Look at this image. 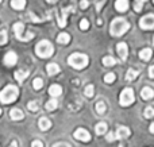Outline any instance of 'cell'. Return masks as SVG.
Wrapping results in <instances>:
<instances>
[{
	"label": "cell",
	"instance_id": "ffe728a7",
	"mask_svg": "<svg viewBox=\"0 0 154 147\" xmlns=\"http://www.w3.org/2000/svg\"><path fill=\"white\" fill-rule=\"evenodd\" d=\"M46 72H48L49 76H54L57 74V73H60V66L57 64H49L48 66H46Z\"/></svg>",
	"mask_w": 154,
	"mask_h": 147
},
{
	"label": "cell",
	"instance_id": "836d02e7",
	"mask_svg": "<svg viewBox=\"0 0 154 147\" xmlns=\"http://www.w3.org/2000/svg\"><path fill=\"white\" fill-rule=\"evenodd\" d=\"M143 115H145V118H147V119L153 118V116H154V108L153 107H147L146 110H145Z\"/></svg>",
	"mask_w": 154,
	"mask_h": 147
},
{
	"label": "cell",
	"instance_id": "60d3db41",
	"mask_svg": "<svg viewBox=\"0 0 154 147\" xmlns=\"http://www.w3.org/2000/svg\"><path fill=\"white\" fill-rule=\"evenodd\" d=\"M149 76L152 78H154V65L153 66H150V69H149Z\"/></svg>",
	"mask_w": 154,
	"mask_h": 147
},
{
	"label": "cell",
	"instance_id": "83f0119b",
	"mask_svg": "<svg viewBox=\"0 0 154 147\" xmlns=\"http://www.w3.org/2000/svg\"><path fill=\"white\" fill-rule=\"evenodd\" d=\"M96 111H97L99 115H103V113L106 112V104H104V101H97V104H96Z\"/></svg>",
	"mask_w": 154,
	"mask_h": 147
},
{
	"label": "cell",
	"instance_id": "e575fe53",
	"mask_svg": "<svg viewBox=\"0 0 154 147\" xmlns=\"http://www.w3.org/2000/svg\"><path fill=\"white\" fill-rule=\"evenodd\" d=\"M89 28V22L87 20V19H82L81 22H80V30H88Z\"/></svg>",
	"mask_w": 154,
	"mask_h": 147
},
{
	"label": "cell",
	"instance_id": "8fae6325",
	"mask_svg": "<svg viewBox=\"0 0 154 147\" xmlns=\"http://www.w3.org/2000/svg\"><path fill=\"white\" fill-rule=\"evenodd\" d=\"M116 50H118V54H119L120 58H122L123 61H126V59H127V56H128V47H127V45H126L125 42L118 43Z\"/></svg>",
	"mask_w": 154,
	"mask_h": 147
},
{
	"label": "cell",
	"instance_id": "bcb514c9",
	"mask_svg": "<svg viewBox=\"0 0 154 147\" xmlns=\"http://www.w3.org/2000/svg\"><path fill=\"white\" fill-rule=\"evenodd\" d=\"M0 115H2V110H0Z\"/></svg>",
	"mask_w": 154,
	"mask_h": 147
},
{
	"label": "cell",
	"instance_id": "ee69618b",
	"mask_svg": "<svg viewBox=\"0 0 154 147\" xmlns=\"http://www.w3.org/2000/svg\"><path fill=\"white\" fill-rule=\"evenodd\" d=\"M46 2H48V3H56L57 0H46Z\"/></svg>",
	"mask_w": 154,
	"mask_h": 147
},
{
	"label": "cell",
	"instance_id": "7402d4cb",
	"mask_svg": "<svg viewBox=\"0 0 154 147\" xmlns=\"http://www.w3.org/2000/svg\"><path fill=\"white\" fill-rule=\"evenodd\" d=\"M69 40H70V35L66 34V32H61V34L57 37V42L61 43V45H66Z\"/></svg>",
	"mask_w": 154,
	"mask_h": 147
},
{
	"label": "cell",
	"instance_id": "f6af8a7d",
	"mask_svg": "<svg viewBox=\"0 0 154 147\" xmlns=\"http://www.w3.org/2000/svg\"><path fill=\"white\" fill-rule=\"evenodd\" d=\"M153 45H154V38H153Z\"/></svg>",
	"mask_w": 154,
	"mask_h": 147
},
{
	"label": "cell",
	"instance_id": "b9f144b4",
	"mask_svg": "<svg viewBox=\"0 0 154 147\" xmlns=\"http://www.w3.org/2000/svg\"><path fill=\"white\" fill-rule=\"evenodd\" d=\"M8 147H18V143H16L15 140H14V142H11V145L8 146Z\"/></svg>",
	"mask_w": 154,
	"mask_h": 147
},
{
	"label": "cell",
	"instance_id": "7dc6e473",
	"mask_svg": "<svg viewBox=\"0 0 154 147\" xmlns=\"http://www.w3.org/2000/svg\"><path fill=\"white\" fill-rule=\"evenodd\" d=\"M0 4H2V0H0Z\"/></svg>",
	"mask_w": 154,
	"mask_h": 147
},
{
	"label": "cell",
	"instance_id": "7c38bea8",
	"mask_svg": "<svg viewBox=\"0 0 154 147\" xmlns=\"http://www.w3.org/2000/svg\"><path fill=\"white\" fill-rule=\"evenodd\" d=\"M128 136H130V130L125 126H120L119 128L116 130V132H115V138H116V139H126V138H128Z\"/></svg>",
	"mask_w": 154,
	"mask_h": 147
},
{
	"label": "cell",
	"instance_id": "3957f363",
	"mask_svg": "<svg viewBox=\"0 0 154 147\" xmlns=\"http://www.w3.org/2000/svg\"><path fill=\"white\" fill-rule=\"evenodd\" d=\"M88 62H89L88 57L81 53H73L72 56H69V58H68V64L72 68H75V69H84L88 65Z\"/></svg>",
	"mask_w": 154,
	"mask_h": 147
},
{
	"label": "cell",
	"instance_id": "277c9868",
	"mask_svg": "<svg viewBox=\"0 0 154 147\" xmlns=\"http://www.w3.org/2000/svg\"><path fill=\"white\" fill-rule=\"evenodd\" d=\"M35 53H37V56H39L41 58H48V57L53 56L54 47L49 40H41V42L35 46Z\"/></svg>",
	"mask_w": 154,
	"mask_h": 147
},
{
	"label": "cell",
	"instance_id": "6da1fadb",
	"mask_svg": "<svg viewBox=\"0 0 154 147\" xmlns=\"http://www.w3.org/2000/svg\"><path fill=\"white\" fill-rule=\"evenodd\" d=\"M128 30H130V24L123 18L114 19L111 23V27H109V32H111L112 37H120V35H123Z\"/></svg>",
	"mask_w": 154,
	"mask_h": 147
},
{
	"label": "cell",
	"instance_id": "ba28073f",
	"mask_svg": "<svg viewBox=\"0 0 154 147\" xmlns=\"http://www.w3.org/2000/svg\"><path fill=\"white\" fill-rule=\"evenodd\" d=\"M69 12H75V7L70 5V7H66L61 11V14L58 15V26L60 27H65L66 26V18L69 15Z\"/></svg>",
	"mask_w": 154,
	"mask_h": 147
},
{
	"label": "cell",
	"instance_id": "74e56055",
	"mask_svg": "<svg viewBox=\"0 0 154 147\" xmlns=\"http://www.w3.org/2000/svg\"><path fill=\"white\" fill-rule=\"evenodd\" d=\"M31 147H43V143L41 142V140H34V142L31 143Z\"/></svg>",
	"mask_w": 154,
	"mask_h": 147
},
{
	"label": "cell",
	"instance_id": "c3c4849f",
	"mask_svg": "<svg viewBox=\"0 0 154 147\" xmlns=\"http://www.w3.org/2000/svg\"><path fill=\"white\" fill-rule=\"evenodd\" d=\"M153 3H154V0H153Z\"/></svg>",
	"mask_w": 154,
	"mask_h": 147
},
{
	"label": "cell",
	"instance_id": "2e32d148",
	"mask_svg": "<svg viewBox=\"0 0 154 147\" xmlns=\"http://www.w3.org/2000/svg\"><path fill=\"white\" fill-rule=\"evenodd\" d=\"M49 93L53 97H58V96H61V93H62V88L60 85H57V84H54V85H51L50 88H49Z\"/></svg>",
	"mask_w": 154,
	"mask_h": 147
},
{
	"label": "cell",
	"instance_id": "e0dca14e",
	"mask_svg": "<svg viewBox=\"0 0 154 147\" xmlns=\"http://www.w3.org/2000/svg\"><path fill=\"white\" fill-rule=\"evenodd\" d=\"M29 70H16L15 72V78L18 80V82H23L24 80L27 78V76H29Z\"/></svg>",
	"mask_w": 154,
	"mask_h": 147
},
{
	"label": "cell",
	"instance_id": "9c48e42d",
	"mask_svg": "<svg viewBox=\"0 0 154 147\" xmlns=\"http://www.w3.org/2000/svg\"><path fill=\"white\" fill-rule=\"evenodd\" d=\"M73 136L77 140H81V142H89L91 140V134L85 128H77L75 134H73Z\"/></svg>",
	"mask_w": 154,
	"mask_h": 147
},
{
	"label": "cell",
	"instance_id": "f35d334b",
	"mask_svg": "<svg viewBox=\"0 0 154 147\" xmlns=\"http://www.w3.org/2000/svg\"><path fill=\"white\" fill-rule=\"evenodd\" d=\"M53 147H72V146L68 145V143H65V142H60V143H56Z\"/></svg>",
	"mask_w": 154,
	"mask_h": 147
},
{
	"label": "cell",
	"instance_id": "30bf717a",
	"mask_svg": "<svg viewBox=\"0 0 154 147\" xmlns=\"http://www.w3.org/2000/svg\"><path fill=\"white\" fill-rule=\"evenodd\" d=\"M3 62H4V65H7V66H14V65L18 62V56H16L14 51H8L4 56Z\"/></svg>",
	"mask_w": 154,
	"mask_h": 147
},
{
	"label": "cell",
	"instance_id": "cb8c5ba5",
	"mask_svg": "<svg viewBox=\"0 0 154 147\" xmlns=\"http://www.w3.org/2000/svg\"><path fill=\"white\" fill-rule=\"evenodd\" d=\"M107 128H108V127H107V124L101 122V123H99L97 126H96L95 131H96V134H97V135H103V134H106V132H107Z\"/></svg>",
	"mask_w": 154,
	"mask_h": 147
},
{
	"label": "cell",
	"instance_id": "5b68a950",
	"mask_svg": "<svg viewBox=\"0 0 154 147\" xmlns=\"http://www.w3.org/2000/svg\"><path fill=\"white\" fill-rule=\"evenodd\" d=\"M14 32H15V37L18 38L19 40H23V42H27V40H31L34 38V34L32 32H24V26L23 23H15L14 24Z\"/></svg>",
	"mask_w": 154,
	"mask_h": 147
},
{
	"label": "cell",
	"instance_id": "8992f818",
	"mask_svg": "<svg viewBox=\"0 0 154 147\" xmlns=\"http://www.w3.org/2000/svg\"><path fill=\"white\" fill-rule=\"evenodd\" d=\"M134 103V92L131 88H126L125 91H122L119 97V104L122 107H128Z\"/></svg>",
	"mask_w": 154,
	"mask_h": 147
},
{
	"label": "cell",
	"instance_id": "9a60e30c",
	"mask_svg": "<svg viewBox=\"0 0 154 147\" xmlns=\"http://www.w3.org/2000/svg\"><path fill=\"white\" fill-rule=\"evenodd\" d=\"M115 8H116L119 12H125L128 8V0H116L115 3Z\"/></svg>",
	"mask_w": 154,
	"mask_h": 147
},
{
	"label": "cell",
	"instance_id": "5bb4252c",
	"mask_svg": "<svg viewBox=\"0 0 154 147\" xmlns=\"http://www.w3.org/2000/svg\"><path fill=\"white\" fill-rule=\"evenodd\" d=\"M141 96H142V99L143 100H150V99H153L154 97V91L150 86H145L143 89H142V92H141Z\"/></svg>",
	"mask_w": 154,
	"mask_h": 147
},
{
	"label": "cell",
	"instance_id": "d6a6232c",
	"mask_svg": "<svg viewBox=\"0 0 154 147\" xmlns=\"http://www.w3.org/2000/svg\"><path fill=\"white\" fill-rule=\"evenodd\" d=\"M115 78H116V77H115V74H114V73H107V74L104 76V81H106L107 84H111V82H114V81H115Z\"/></svg>",
	"mask_w": 154,
	"mask_h": 147
},
{
	"label": "cell",
	"instance_id": "4316f807",
	"mask_svg": "<svg viewBox=\"0 0 154 147\" xmlns=\"http://www.w3.org/2000/svg\"><path fill=\"white\" fill-rule=\"evenodd\" d=\"M115 64H116V61L114 59V57L107 56L103 58V65H106V66H114Z\"/></svg>",
	"mask_w": 154,
	"mask_h": 147
},
{
	"label": "cell",
	"instance_id": "52a82bcc",
	"mask_svg": "<svg viewBox=\"0 0 154 147\" xmlns=\"http://www.w3.org/2000/svg\"><path fill=\"white\" fill-rule=\"evenodd\" d=\"M139 26L143 30H153L154 28V15L149 14V15L143 16V18L139 20Z\"/></svg>",
	"mask_w": 154,
	"mask_h": 147
},
{
	"label": "cell",
	"instance_id": "44dd1931",
	"mask_svg": "<svg viewBox=\"0 0 154 147\" xmlns=\"http://www.w3.org/2000/svg\"><path fill=\"white\" fill-rule=\"evenodd\" d=\"M152 56H153L152 49H143V50H141V53H139V57H141V59H143V61H149V59L152 58Z\"/></svg>",
	"mask_w": 154,
	"mask_h": 147
},
{
	"label": "cell",
	"instance_id": "484cf974",
	"mask_svg": "<svg viewBox=\"0 0 154 147\" xmlns=\"http://www.w3.org/2000/svg\"><path fill=\"white\" fill-rule=\"evenodd\" d=\"M57 105H58V103H57V100H54V99H51V100H49L48 103H46V110L48 111H54L57 108Z\"/></svg>",
	"mask_w": 154,
	"mask_h": 147
},
{
	"label": "cell",
	"instance_id": "d4e9b609",
	"mask_svg": "<svg viewBox=\"0 0 154 147\" xmlns=\"http://www.w3.org/2000/svg\"><path fill=\"white\" fill-rule=\"evenodd\" d=\"M43 86V80L41 77H37L34 78V81H32V88L35 89V91H39V89H42Z\"/></svg>",
	"mask_w": 154,
	"mask_h": 147
},
{
	"label": "cell",
	"instance_id": "1f68e13d",
	"mask_svg": "<svg viewBox=\"0 0 154 147\" xmlns=\"http://www.w3.org/2000/svg\"><path fill=\"white\" fill-rule=\"evenodd\" d=\"M7 40H8L7 31H5V30H2V31H0V45H4V43H7Z\"/></svg>",
	"mask_w": 154,
	"mask_h": 147
},
{
	"label": "cell",
	"instance_id": "603a6c76",
	"mask_svg": "<svg viewBox=\"0 0 154 147\" xmlns=\"http://www.w3.org/2000/svg\"><path fill=\"white\" fill-rule=\"evenodd\" d=\"M138 76H139V70L128 69L127 70V74H126V80H127V81H133V80H135Z\"/></svg>",
	"mask_w": 154,
	"mask_h": 147
},
{
	"label": "cell",
	"instance_id": "4dcf8cb0",
	"mask_svg": "<svg viewBox=\"0 0 154 147\" xmlns=\"http://www.w3.org/2000/svg\"><path fill=\"white\" fill-rule=\"evenodd\" d=\"M84 93H85V96L87 97H92L93 93H95V88H93V85H88L87 88H85Z\"/></svg>",
	"mask_w": 154,
	"mask_h": 147
},
{
	"label": "cell",
	"instance_id": "7a4b0ae2",
	"mask_svg": "<svg viewBox=\"0 0 154 147\" xmlns=\"http://www.w3.org/2000/svg\"><path fill=\"white\" fill-rule=\"evenodd\" d=\"M18 96H19V89L14 85H7L0 92V101L3 104H10V103L15 101Z\"/></svg>",
	"mask_w": 154,
	"mask_h": 147
},
{
	"label": "cell",
	"instance_id": "8d00e7d4",
	"mask_svg": "<svg viewBox=\"0 0 154 147\" xmlns=\"http://www.w3.org/2000/svg\"><path fill=\"white\" fill-rule=\"evenodd\" d=\"M88 5H89V2H88V0H81V2H80V7H81L82 10L88 8Z\"/></svg>",
	"mask_w": 154,
	"mask_h": 147
},
{
	"label": "cell",
	"instance_id": "d590c367",
	"mask_svg": "<svg viewBox=\"0 0 154 147\" xmlns=\"http://www.w3.org/2000/svg\"><path fill=\"white\" fill-rule=\"evenodd\" d=\"M106 2L107 0H95V4H96V11H100L101 8H103V5L106 4Z\"/></svg>",
	"mask_w": 154,
	"mask_h": 147
},
{
	"label": "cell",
	"instance_id": "f1b7e54d",
	"mask_svg": "<svg viewBox=\"0 0 154 147\" xmlns=\"http://www.w3.org/2000/svg\"><path fill=\"white\" fill-rule=\"evenodd\" d=\"M27 108H29L31 112H37V111H39V104H38L37 101H30L29 104H27Z\"/></svg>",
	"mask_w": 154,
	"mask_h": 147
},
{
	"label": "cell",
	"instance_id": "ac0fdd59",
	"mask_svg": "<svg viewBox=\"0 0 154 147\" xmlns=\"http://www.w3.org/2000/svg\"><path fill=\"white\" fill-rule=\"evenodd\" d=\"M38 124H39V128L42 130V131H46V130H49L51 127V122L49 120L48 118H41Z\"/></svg>",
	"mask_w": 154,
	"mask_h": 147
},
{
	"label": "cell",
	"instance_id": "f546056e",
	"mask_svg": "<svg viewBox=\"0 0 154 147\" xmlns=\"http://www.w3.org/2000/svg\"><path fill=\"white\" fill-rule=\"evenodd\" d=\"M145 3H146V0H135V3H134V10H135L137 12H139Z\"/></svg>",
	"mask_w": 154,
	"mask_h": 147
},
{
	"label": "cell",
	"instance_id": "ab89813d",
	"mask_svg": "<svg viewBox=\"0 0 154 147\" xmlns=\"http://www.w3.org/2000/svg\"><path fill=\"white\" fill-rule=\"evenodd\" d=\"M115 139H116V138H115L114 132H109V134L107 135V140H108V142H112V140H115Z\"/></svg>",
	"mask_w": 154,
	"mask_h": 147
},
{
	"label": "cell",
	"instance_id": "7bdbcfd3",
	"mask_svg": "<svg viewBox=\"0 0 154 147\" xmlns=\"http://www.w3.org/2000/svg\"><path fill=\"white\" fill-rule=\"evenodd\" d=\"M150 132L154 134V123H152V126H150Z\"/></svg>",
	"mask_w": 154,
	"mask_h": 147
},
{
	"label": "cell",
	"instance_id": "d6986e66",
	"mask_svg": "<svg viewBox=\"0 0 154 147\" xmlns=\"http://www.w3.org/2000/svg\"><path fill=\"white\" fill-rule=\"evenodd\" d=\"M11 7L18 11L23 10L26 7V0H11Z\"/></svg>",
	"mask_w": 154,
	"mask_h": 147
},
{
	"label": "cell",
	"instance_id": "4fadbf2b",
	"mask_svg": "<svg viewBox=\"0 0 154 147\" xmlns=\"http://www.w3.org/2000/svg\"><path fill=\"white\" fill-rule=\"evenodd\" d=\"M10 118L12 119V120H22V119L24 118V113L22 112L19 108H14V110H11V112H10Z\"/></svg>",
	"mask_w": 154,
	"mask_h": 147
}]
</instances>
